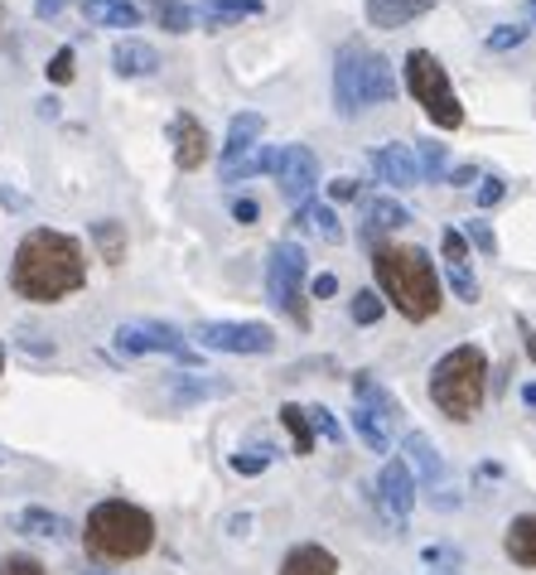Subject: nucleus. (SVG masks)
<instances>
[{
	"instance_id": "nucleus-1",
	"label": "nucleus",
	"mask_w": 536,
	"mask_h": 575,
	"mask_svg": "<svg viewBox=\"0 0 536 575\" xmlns=\"http://www.w3.org/2000/svg\"><path fill=\"white\" fill-rule=\"evenodd\" d=\"M87 286L83 242L59 228H29L10 262V290L29 304H59Z\"/></svg>"
},
{
	"instance_id": "nucleus-2",
	"label": "nucleus",
	"mask_w": 536,
	"mask_h": 575,
	"mask_svg": "<svg viewBox=\"0 0 536 575\" xmlns=\"http://www.w3.org/2000/svg\"><path fill=\"white\" fill-rule=\"evenodd\" d=\"M373 276H377V296H387V304H397L401 320L426 324L440 314L444 296H440V276H435V262L426 256V247L377 242Z\"/></svg>"
},
{
	"instance_id": "nucleus-3",
	"label": "nucleus",
	"mask_w": 536,
	"mask_h": 575,
	"mask_svg": "<svg viewBox=\"0 0 536 575\" xmlns=\"http://www.w3.org/2000/svg\"><path fill=\"white\" fill-rule=\"evenodd\" d=\"M397 97V68L382 49L363 39H343L333 53V107L339 117H357V111H377Z\"/></svg>"
},
{
	"instance_id": "nucleus-4",
	"label": "nucleus",
	"mask_w": 536,
	"mask_h": 575,
	"mask_svg": "<svg viewBox=\"0 0 536 575\" xmlns=\"http://www.w3.org/2000/svg\"><path fill=\"white\" fill-rule=\"evenodd\" d=\"M83 547L93 561H141L155 547V517L126 499H107L87 513Z\"/></svg>"
},
{
	"instance_id": "nucleus-5",
	"label": "nucleus",
	"mask_w": 536,
	"mask_h": 575,
	"mask_svg": "<svg viewBox=\"0 0 536 575\" xmlns=\"http://www.w3.org/2000/svg\"><path fill=\"white\" fill-rule=\"evenodd\" d=\"M484 392H488V354L478 344H454L430 372L435 411H444L460 426L484 411Z\"/></svg>"
},
{
	"instance_id": "nucleus-6",
	"label": "nucleus",
	"mask_w": 536,
	"mask_h": 575,
	"mask_svg": "<svg viewBox=\"0 0 536 575\" xmlns=\"http://www.w3.org/2000/svg\"><path fill=\"white\" fill-rule=\"evenodd\" d=\"M401 77H406V93L421 101V111H426L440 131H460L464 127V101H460V93H454L444 63L435 59L430 49H411L406 63H401Z\"/></svg>"
},
{
	"instance_id": "nucleus-7",
	"label": "nucleus",
	"mask_w": 536,
	"mask_h": 575,
	"mask_svg": "<svg viewBox=\"0 0 536 575\" xmlns=\"http://www.w3.org/2000/svg\"><path fill=\"white\" fill-rule=\"evenodd\" d=\"M305 271H309V256L300 242H276L271 256H266V300H271L281 314H290L295 324H309Z\"/></svg>"
},
{
	"instance_id": "nucleus-8",
	"label": "nucleus",
	"mask_w": 536,
	"mask_h": 575,
	"mask_svg": "<svg viewBox=\"0 0 536 575\" xmlns=\"http://www.w3.org/2000/svg\"><path fill=\"white\" fill-rule=\"evenodd\" d=\"M111 344H117V354H131V358L170 354L174 363H184V368H204V354H198V348L188 344L174 324H160V320H126V324H117Z\"/></svg>"
},
{
	"instance_id": "nucleus-9",
	"label": "nucleus",
	"mask_w": 536,
	"mask_h": 575,
	"mask_svg": "<svg viewBox=\"0 0 536 575\" xmlns=\"http://www.w3.org/2000/svg\"><path fill=\"white\" fill-rule=\"evenodd\" d=\"M194 338L214 354H242V358H261L276 348V334L271 324H237V320H208L198 324Z\"/></svg>"
},
{
	"instance_id": "nucleus-10",
	"label": "nucleus",
	"mask_w": 536,
	"mask_h": 575,
	"mask_svg": "<svg viewBox=\"0 0 536 575\" xmlns=\"http://www.w3.org/2000/svg\"><path fill=\"white\" fill-rule=\"evenodd\" d=\"M276 184H281V194L290 203H305L309 189L319 184V155L309 151V145H285V151H276Z\"/></svg>"
},
{
	"instance_id": "nucleus-11",
	"label": "nucleus",
	"mask_w": 536,
	"mask_h": 575,
	"mask_svg": "<svg viewBox=\"0 0 536 575\" xmlns=\"http://www.w3.org/2000/svg\"><path fill=\"white\" fill-rule=\"evenodd\" d=\"M377 499H382L387 517L406 523L411 507H416V474H411L406 459H387L382 474H377Z\"/></svg>"
},
{
	"instance_id": "nucleus-12",
	"label": "nucleus",
	"mask_w": 536,
	"mask_h": 575,
	"mask_svg": "<svg viewBox=\"0 0 536 575\" xmlns=\"http://www.w3.org/2000/svg\"><path fill=\"white\" fill-rule=\"evenodd\" d=\"M170 141H174V165L179 169H198L208 160V131L198 117H188V111H179L170 121Z\"/></svg>"
},
{
	"instance_id": "nucleus-13",
	"label": "nucleus",
	"mask_w": 536,
	"mask_h": 575,
	"mask_svg": "<svg viewBox=\"0 0 536 575\" xmlns=\"http://www.w3.org/2000/svg\"><path fill=\"white\" fill-rule=\"evenodd\" d=\"M406 223H411L406 203H397V199H367L363 203V228H357V237H363L367 247H377L387 232L406 228Z\"/></svg>"
},
{
	"instance_id": "nucleus-14",
	"label": "nucleus",
	"mask_w": 536,
	"mask_h": 575,
	"mask_svg": "<svg viewBox=\"0 0 536 575\" xmlns=\"http://www.w3.org/2000/svg\"><path fill=\"white\" fill-rule=\"evenodd\" d=\"M261 135H266V117H261V111H237V117L228 121V141H222V169L247 160Z\"/></svg>"
},
{
	"instance_id": "nucleus-15",
	"label": "nucleus",
	"mask_w": 536,
	"mask_h": 575,
	"mask_svg": "<svg viewBox=\"0 0 536 575\" xmlns=\"http://www.w3.org/2000/svg\"><path fill=\"white\" fill-rule=\"evenodd\" d=\"M373 169H377V179L392 184V189H416L421 184L416 155H411L406 145H382V151H373Z\"/></svg>"
},
{
	"instance_id": "nucleus-16",
	"label": "nucleus",
	"mask_w": 536,
	"mask_h": 575,
	"mask_svg": "<svg viewBox=\"0 0 536 575\" xmlns=\"http://www.w3.org/2000/svg\"><path fill=\"white\" fill-rule=\"evenodd\" d=\"M363 10H367V25L401 29V25H411V20L430 15L435 0H363Z\"/></svg>"
},
{
	"instance_id": "nucleus-17",
	"label": "nucleus",
	"mask_w": 536,
	"mask_h": 575,
	"mask_svg": "<svg viewBox=\"0 0 536 575\" xmlns=\"http://www.w3.org/2000/svg\"><path fill=\"white\" fill-rule=\"evenodd\" d=\"M261 0H204V5L194 10V25H204V29H232V25H242V20H252V15H261Z\"/></svg>"
},
{
	"instance_id": "nucleus-18",
	"label": "nucleus",
	"mask_w": 536,
	"mask_h": 575,
	"mask_svg": "<svg viewBox=\"0 0 536 575\" xmlns=\"http://www.w3.org/2000/svg\"><path fill=\"white\" fill-rule=\"evenodd\" d=\"M276 575H339V556L329 547H319V541H300V547L285 551Z\"/></svg>"
},
{
	"instance_id": "nucleus-19",
	"label": "nucleus",
	"mask_w": 536,
	"mask_h": 575,
	"mask_svg": "<svg viewBox=\"0 0 536 575\" xmlns=\"http://www.w3.org/2000/svg\"><path fill=\"white\" fill-rule=\"evenodd\" d=\"M111 68H117L121 77H155L160 73V53L145 39H121L117 49H111Z\"/></svg>"
},
{
	"instance_id": "nucleus-20",
	"label": "nucleus",
	"mask_w": 536,
	"mask_h": 575,
	"mask_svg": "<svg viewBox=\"0 0 536 575\" xmlns=\"http://www.w3.org/2000/svg\"><path fill=\"white\" fill-rule=\"evenodd\" d=\"M502 551L512 556V566L536 571V513L512 517V523H508V532H502Z\"/></svg>"
},
{
	"instance_id": "nucleus-21",
	"label": "nucleus",
	"mask_w": 536,
	"mask_h": 575,
	"mask_svg": "<svg viewBox=\"0 0 536 575\" xmlns=\"http://www.w3.org/2000/svg\"><path fill=\"white\" fill-rule=\"evenodd\" d=\"M295 228L319 232L324 242H339V237H343V228H339V213H333V203H319V199L295 203Z\"/></svg>"
},
{
	"instance_id": "nucleus-22",
	"label": "nucleus",
	"mask_w": 536,
	"mask_h": 575,
	"mask_svg": "<svg viewBox=\"0 0 536 575\" xmlns=\"http://www.w3.org/2000/svg\"><path fill=\"white\" fill-rule=\"evenodd\" d=\"M10 523H15V532H29V537H49V541L69 537V517L49 513V507H20Z\"/></svg>"
},
{
	"instance_id": "nucleus-23",
	"label": "nucleus",
	"mask_w": 536,
	"mask_h": 575,
	"mask_svg": "<svg viewBox=\"0 0 536 575\" xmlns=\"http://www.w3.org/2000/svg\"><path fill=\"white\" fill-rule=\"evenodd\" d=\"M83 15L93 25H111V29H131L141 25V10L131 0H83Z\"/></svg>"
},
{
	"instance_id": "nucleus-24",
	"label": "nucleus",
	"mask_w": 536,
	"mask_h": 575,
	"mask_svg": "<svg viewBox=\"0 0 536 575\" xmlns=\"http://www.w3.org/2000/svg\"><path fill=\"white\" fill-rule=\"evenodd\" d=\"M406 455H411V465L421 469V479H426L430 489H435V483H444V474H450V469H444L440 450H435V445H430V440L421 435V431H406Z\"/></svg>"
},
{
	"instance_id": "nucleus-25",
	"label": "nucleus",
	"mask_w": 536,
	"mask_h": 575,
	"mask_svg": "<svg viewBox=\"0 0 536 575\" xmlns=\"http://www.w3.org/2000/svg\"><path fill=\"white\" fill-rule=\"evenodd\" d=\"M353 431L363 435V445L377 450V455H387V450H392V431H387V416H377L373 406L353 402Z\"/></svg>"
},
{
	"instance_id": "nucleus-26",
	"label": "nucleus",
	"mask_w": 536,
	"mask_h": 575,
	"mask_svg": "<svg viewBox=\"0 0 536 575\" xmlns=\"http://www.w3.org/2000/svg\"><path fill=\"white\" fill-rule=\"evenodd\" d=\"M87 237L97 242V252H102L107 266H121V262H126V228H121L117 218H97L93 228H87Z\"/></svg>"
},
{
	"instance_id": "nucleus-27",
	"label": "nucleus",
	"mask_w": 536,
	"mask_h": 575,
	"mask_svg": "<svg viewBox=\"0 0 536 575\" xmlns=\"http://www.w3.org/2000/svg\"><path fill=\"white\" fill-rule=\"evenodd\" d=\"M353 402L373 406V411H377V416H387V421H392V416L401 411V406H397V397L382 387V382L373 378V372H357V378H353Z\"/></svg>"
},
{
	"instance_id": "nucleus-28",
	"label": "nucleus",
	"mask_w": 536,
	"mask_h": 575,
	"mask_svg": "<svg viewBox=\"0 0 536 575\" xmlns=\"http://www.w3.org/2000/svg\"><path fill=\"white\" fill-rule=\"evenodd\" d=\"M232 392V382H222V378H174L170 382V397L174 402H208V397H228Z\"/></svg>"
},
{
	"instance_id": "nucleus-29",
	"label": "nucleus",
	"mask_w": 536,
	"mask_h": 575,
	"mask_svg": "<svg viewBox=\"0 0 536 575\" xmlns=\"http://www.w3.org/2000/svg\"><path fill=\"white\" fill-rule=\"evenodd\" d=\"M145 10L155 15V25L170 29V34L194 29V5H184V0H145Z\"/></svg>"
},
{
	"instance_id": "nucleus-30",
	"label": "nucleus",
	"mask_w": 536,
	"mask_h": 575,
	"mask_svg": "<svg viewBox=\"0 0 536 575\" xmlns=\"http://www.w3.org/2000/svg\"><path fill=\"white\" fill-rule=\"evenodd\" d=\"M281 426L290 431V440H295V455H315V431H309L305 406L285 402V406H281Z\"/></svg>"
},
{
	"instance_id": "nucleus-31",
	"label": "nucleus",
	"mask_w": 536,
	"mask_h": 575,
	"mask_svg": "<svg viewBox=\"0 0 536 575\" xmlns=\"http://www.w3.org/2000/svg\"><path fill=\"white\" fill-rule=\"evenodd\" d=\"M416 169H421V175H430V179H444V175H450V151H444V141H421Z\"/></svg>"
},
{
	"instance_id": "nucleus-32",
	"label": "nucleus",
	"mask_w": 536,
	"mask_h": 575,
	"mask_svg": "<svg viewBox=\"0 0 536 575\" xmlns=\"http://www.w3.org/2000/svg\"><path fill=\"white\" fill-rule=\"evenodd\" d=\"M527 25H494L488 29V53H508V49H522V44H527Z\"/></svg>"
},
{
	"instance_id": "nucleus-33",
	"label": "nucleus",
	"mask_w": 536,
	"mask_h": 575,
	"mask_svg": "<svg viewBox=\"0 0 536 575\" xmlns=\"http://www.w3.org/2000/svg\"><path fill=\"white\" fill-rule=\"evenodd\" d=\"M382 296H377V290H357L353 296V304H349V314H353V324H377L382 320Z\"/></svg>"
},
{
	"instance_id": "nucleus-34",
	"label": "nucleus",
	"mask_w": 536,
	"mask_h": 575,
	"mask_svg": "<svg viewBox=\"0 0 536 575\" xmlns=\"http://www.w3.org/2000/svg\"><path fill=\"white\" fill-rule=\"evenodd\" d=\"M305 416H309V431H315V440L324 435L329 445H339V440H343V426L333 421V411H329V406H305Z\"/></svg>"
},
{
	"instance_id": "nucleus-35",
	"label": "nucleus",
	"mask_w": 536,
	"mask_h": 575,
	"mask_svg": "<svg viewBox=\"0 0 536 575\" xmlns=\"http://www.w3.org/2000/svg\"><path fill=\"white\" fill-rule=\"evenodd\" d=\"M444 276H450L454 296H460L464 304H474V300H478V280H474V271H468V266H444Z\"/></svg>"
},
{
	"instance_id": "nucleus-36",
	"label": "nucleus",
	"mask_w": 536,
	"mask_h": 575,
	"mask_svg": "<svg viewBox=\"0 0 536 575\" xmlns=\"http://www.w3.org/2000/svg\"><path fill=\"white\" fill-rule=\"evenodd\" d=\"M44 73H49V83H73V73H77V63H73V49H69V44H63V49L59 53H53V59H49V68H44Z\"/></svg>"
},
{
	"instance_id": "nucleus-37",
	"label": "nucleus",
	"mask_w": 536,
	"mask_h": 575,
	"mask_svg": "<svg viewBox=\"0 0 536 575\" xmlns=\"http://www.w3.org/2000/svg\"><path fill=\"white\" fill-rule=\"evenodd\" d=\"M421 561H426V566H440L444 575L460 571V551H454V547H435V541H430L426 551H421Z\"/></svg>"
},
{
	"instance_id": "nucleus-38",
	"label": "nucleus",
	"mask_w": 536,
	"mask_h": 575,
	"mask_svg": "<svg viewBox=\"0 0 536 575\" xmlns=\"http://www.w3.org/2000/svg\"><path fill=\"white\" fill-rule=\"evenodd\" d=\"M468 242H474L484 256L498 252V237H494V228H488V218H468Z\"/></svg>"
},
{
	"instance_id": "nucleus-39",
	"label": "nucleus",
	"mask_w": 536,
	"mask_h": 575,
	"mask_svg": "<svg viewBox=\"0 0 536 575\" xmlns=\"http://www.w3.org/2000/svg\"><path fill=\"white\" fill-rule=\"evenodd\" d=\"M444 266H468V242L454 228H444Z\"/></svg>"
},
{
	"instance_id": "nucleus-40",
	"label": "nucleus",
	"mask_w": 536,
	"mask_h": 575,
	"mask_svg": "<svg viewBox=\"0 0 536 575\" xmlns=\"http://www.w3.org/2000/svg\"><path fill=\"white\" fill-rule=\"evenodd\" d=\"M15 344L25 348V354H35V358H53V338H39V330H20Z\"/></svg>"
},
{
	"instance_id": "nucleus-41",
	"label": "nucleus",
	"mask_w": 536,
	"mask_h": 575,
	"mask_svg": "<svg viewBox=\"0 0 536 575\" xmlns=\"http://www.w3.org/2000/svg\"><path fill=\"white\" fill-rule=\"evenodd\" d=\"M228 465H232V474L252 479V474H266V465H271V455H266V450H261V455H232Z\"/></svg>"
},
{
	"instance_id": "nucleus-42",
	"label": "nucleus",
	"mask_w": 536,
	"mask_h": 575,
	"mask_svg": "<svg viewBox=\"0 0 536 575\" xmlns=\"http://www.w3.org/2000/svg\"><path fill=\"white\" fill-rule=\"evenodd\" d=\"M329 199H333V203H353V199H363V179H349V175L333 179V184H329Z\"/></svg>"
},
{
	"instance_id": "nucleus-43",
	"label": "nucleus",
	"mask_w": 536,
	"mask_h": 575,
	"mask_svg": "<svg viewBox=\"0 0 536 575\" xmlns=\"http://www.w3.org/2000/svg\"><path fill=\"white\" fill-rule=\"evenodd\" d=\"M0 575H49V571H44L35 556H5L0 561Z\"/></svg>"
},
{
	"instance_id": "nucleus-44",
	"label": "nucleus",
	"mask_w": 536,
	"mask_h": 575,
	"mask_svg": "<svg viewBox=\"0 0 536 575\" xmlns=\"http://www.w3.org/2000/svg\"><path fill=\"white\" fill-rule=\"evenodd\" d=\"M309 296H315V300H333V296H339V276H333V271H319V276L309 280Z\"/></svg>"
},
{
	"instance_id": "nucleus-45",
	"label": "nucleus",
	"mask_w": 536,
	"mask_h": 575,
	"mask_svg": "<svg viewBox=\"0 0 536 575\" xmlns=\"http://www.w3.org/2000/svg\"><path fill=\"white\" fill-rule=\"evenodd\" d=\"M502 194H508V184H502V179H484V184H478V208H498Z\"/></svg>"
},
{
	"instance_id": "nucleus-46",
	"label": "nucleus",
	"mask_w": 536,
	"mask_h": 575,
	"mask_svg": "<svg viewBox=\"0 0 536 575\" xmlns=\"http://www.w3.org/2000/svg\"><path fill=\"white\" fill-rule=\"evenodd\" d=\"M478 179H484V175H478V165H454L450 175H444V184H454V189H474Z\"/></svg>"
},
{
	"instance_id": "nucleus-47",
	"label": "nucleus",
	"mask_w": 536,
	"mask_h": 575,
	"mask_svg": "<svg viewBox=\"0 0 536 575\" xmlns=\"http://www.w3.org/2000/svg\"><path fill=\"white\" fill-rule=\"evenodd\" d=\"M232 218H237L242 228H252V223L261 218V203H256V199H237V203H232Z\"/></svg>"
},
{
	"instance_id": "nucleus-48",
	"label": "nucleus",
	"mask_w": 536,
	"mask_h": 575,
	"mask_svg": "<svg viewBox=\"0 0 536 575\" xmlns=\"http://www.w3.org/2000/svg\"><path fill=\"white\" fill-rule=\"evenodd\" d=\"M63 5H69V0H35V15H39V20H53Z\"/></svg>"
},
{
	"instance_id": "nucleus-49",
	"label": "nucleus",
	"mask_w": 536,
	"mask_h": 575,
	"mask_svg": "<svg viewBox=\"0 0 536 575\" xmlns=\"http://www.w3.org/2000/svg\"><path fill=\"white\" fill-rule=\"evenodd\" d=\"M522 334H527V358H532V363H536V330H532L527 320H522Z\"/></svg>"
},
{
	"instance_id": "nucleus-50",
	"label": "nucleus",
	"mask_w": 536,
	"mask_h": 575,
	"mask_svg": "<svg viewBox=\"0 0 536 575\" xmlns=\"http://www.w3.org/2000/svg\"><path fill=\"white\" fill-rule=\"evenodd\" d=\"M0 203H10V208H25V199H20L15 189H0Z\"/></svg>"
},
{
	"instance_id": "nucleus-51",
	"label": "nucleus",
	"mask_w": 536,
	"mask_h": 575,
	"mask_svg": "<svg viewBox=\"0 0 536 575\" xmlns=\"http://www.w3.org/2000/svg\"><path fill=\"white\" fill-rule=\"evenodd\" d=\"M5 34H10V15H5V5H0V49H5Z\"/></svg>"
},
{
	"instance_id": "nucleus-52",
	"label": "nucleus",
	"mask_w": 536,
	"mask_h": 575,
	"mask_svg": "<svg viewBox=\"0 0 536 575\" xmlns=\"http://www.w3.org/2000/svg\"><path fill=\"white\" fill-rule=\"evenodd\" d=\"M522 402L536 406V382H527V387H522Z\"/></svg>"
},
{
	"instance_id": "nucleus-53",
	"label": "nucleus",
	"mask_w": 536,
	"mask_h": 575,
	"mask_svg": "<svg viewBox=\"0 0 536 575\" xmlns=\"http://www.w3.org/2000/svg\"><path fill=\"white\" fill-rule=\"evenodd\" d=\"M527 29H536V0H527Z\"/></svg>"
},
{
	"instance_id": "nucleus-54",
	"label": "nucleus",
	"mask_w": 536,
	"mask_h": 575,
	"mask_svg": "<svg viewBox=\"0 0 536 575\" xmlns=\"http://www.w3.org/2000/svg\"><path fill=\"white\" fill-rule=\"evenodd\" d=\"M0 372H5V348H0Z\"/></svg>"
}]
</instances>
